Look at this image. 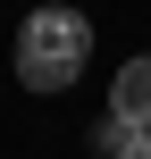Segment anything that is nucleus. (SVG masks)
<instances>
[{
    "label": "nucleus",
    "instance_id": "f257e3e1",
    "mask_svg": "<svg viewBox=\"0 0 151 159\" xmlns=\"http://www.w3.org/2000/svg\"><path fill=\"white\" fill-rule=\"evenodd\" d=\"M92 59V25L76 8H34L17 25V84L25 92H67Z\"/></svg>",
    "mask_w": 151,
    "mask_h": 159
},
{
    "label": "nucleus",
    "instance_id": "7ed1b4c3",
    "mask_svg": "<svg viewBox=\"0 0 151 159\" xmlns=\"http://www.w3.org/2000/svg\"><path fill=\"white\" fill-rule=\"evenodd\" d=\"M109 159H151V126H118V117H101V134H92Z\"/></svg>",
    "mask_w": 151,
    "mask_h": 159
},
{
    "label": "nucleus",
    "instance_id": "f03ea898",
    "mask_svg": "<svg viewBox=\"0 0 151 159\" xmlns=\"http://www.w3.org/2000/svg\"><path fill=\"white\" fill-rule=\"evenodd\" d=\"M109 117H118V126H151V50L118 67V84H109Z\"/></svg>",
    "mask_w": 151,
    "mask_h": 159
}]
</instances>
